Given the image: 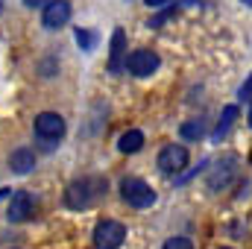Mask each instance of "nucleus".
Instances as JSON below:
<instances>
[{"label":"nucleus","instance_id":"nucleus-8","mask_svg":"<svg viewBox=\"0 0 252 249\" xmlns=\"http://www.w3.org/2000/svg\"><path fill=\"white\" fill-rule=\"evenodd\" d=\"M64 205L73 208V211H82L91 205V187L88 182H73V185L64 190Z\"/></svg>","mask_w":252,"mask_h":249},{"label":"nucleus","instance_id":"nucleus-22","mask_svg":"<svg viewBox=\"0 0 252 249\" xmlns=\"http://www.w3.org/2000/svg\"><path fill=\"white\" fill-rule=\"evenodd\" d=\"M244 3H250V6H252V0H244Z\"/></svg>","mask_w":252,"mask_h":249},{"label":"nucleus","instance_id":"nucleus-21","mask_svg":"<svg viewBox=\"0 0 252 249\" xmlns=\"http://www.w3.org/2000/svg\"><path fill=\"white\" fill-rule=\"evenodd\" d=\"M0 12H3V0H0Z\"/></svg>","mask_w":252,"mask_h":249},{"label":"nucleus","instance_id":"nucleus-9","mask_svg":"<svg viewBox=\"0 0 252 249\" xmlns=\"http://www.w3.org/2000/svg\"><path fill=\"white\" fill-rule=\"evenodd\" d=\"M124 67H126V35H124V30H118V32H115V38H112L109 70H112V73H121Z\"/></svg>","mask_w":252,"mask_h":249},{"label":"nucleus","instance_id":"nucleus-12","mask_svg":"<svg viewBox=\"0 0 252 249\" xmlns=\"http://www.w3.org/2000/svg\"><path fill=\"white\" fill-rule=\"evenodd\" d=\"M235 118H238V106H226V112H223L220 124H217V129H214V141H220V138L229 132V126L235 124Z\"/></svg>","mask_w":252,"mask_h":249},{"label":"nucleus","instance_id":"nucleus-10","mask_svg":"<svg viewBox=\"0 0 252 249\" xmlns=\"http://www.w3.org/2000/svg\"><path fill=\"white\" fill-rule=\"evenodd\" d=\"M32 164H35V156H32V150H15L12 156H9V167H12V173H30L32 170Z\"/></svg>","mask_w":252,"mask_h":249},{"label":"nucleus","instance_id":"nucleus-18","mask_svg":"<svg viewBox=\"0 0 252 249\" xmlns=\"http://www.w3.org/2000/svg\"><path fill=\"white\" fill-rule=\"evenodd\" d=\"M144 3H147V6H153V9H161V6H167L170 0H144Z\"/></svg>","mask_w":252,"mask_h":249},{"label":"nucleus","instance_id":"nucleus-15","mask_svg":"<svg viewBox=\"0 0 252 249\" xmlns=\"http://www.w3.org/2000/svg\"><path fill=\"white\" fill-rule=\"evenodd\" d=\"M76 38H79L82 50H91V47H94V41H97V35H94V32H85V30H76Z\"/></svg>","mask_w":252,"mask_h":249},{"label":"nucleus","instance_id":"nucleus-6","mask_svg":"<svg viewBox=\"0 0 252 249\" xmlns=\"http://www.w3.org/2000/svg\"><path fill=\"white\" fill-rule=\"evenodd\" d=\"M158 64L161 62H158V56L153 50H135V53L126 56V70L135 73V76H150V73L158 70Z\"/></svg>","mask_w":252,"mask_h":249},{"label":"nucleus","instance_id":"nucleus-1","mask_svg":"<svg viewBox=\"0 0 252 249\" xmlns=\"http://www.w3.org/2000/svg\"><path fill=\"white\" fill-rule=\"evenodd\" d=\"M121 196L126 205L132 208H150L156 202V190L147 185L144 179H124L121 182Z\"/></svg>","mask_w":252,"mask_h":249},{"label":"nucleus","instance_id":"nucleus-13","mask_svg":"<svg viewBox=\"0 0 252 249\" xmlns=\"http://www.w3.org/2000/svg\"><path fill=\"white\" fill-rule=\"evenodd\" d=\"M217 170H220V176H211V187H214V190H220V187H223V179H226V182H232V179H235V164H232V161H220V167H217Z\"/></svg>","mask_w":252,"mask_h":249},{"label":"nucleus","instance_id":"nucleus-20","mask_svg":"<svg viewBox=\"0 0 252 249\" xmlns=\"http://www.w3.org/2000/svg\"><path fill=\"white\" fill-rule=\"evenodd\" d=\"M250 126H252V106H250Z\"/></svg>","mask_w":252,"mask_h":249},{"label":"nucleus","instance_id":"nucleus-4","mask_svg":"<svg viewBox=\"0 0 252 249\" xmlns=\"http://www.w3.org/2000/svg\"><path fill=\"white\" fill-rule=\"evenodd\" d=\"M185 167H188V150H185V147L170 144V147H164V150L158 153V170H161V173L173 176V173H182Z\"/></svg>","mask_w":252,"mask_h":249},{"label":"nucleus","instance_id":"nucleus-7","mask_svg":"<svg viewBox=\"0 0 252 249\" xmlns=\"http://www.w3.org/2000/svg\"><path fill=\"white\" fill-rule=\"evenodd\" d=\"M67 18H70V3L67 0H47L44 3L41 21H44L47 30H59L62 24H67Z\"/></svg>","mask_w":252,"mask_h":249},{"label":"nucleus","instance_id":"nucleus-3","mask_svg":"<svg viewBox=\"0 0 252 249\" xmlns=\"http://www.w3.org/2000/svg\"><path fill=\"white\" fill-rule=\"evenodd\" d=\"M35 135H38L47 147H53V144L64 135L62 115H56V112H41V115L35 118Z\"/></svg>","mask_w":252,"mask_h":249},{"label":"nucleus","instance_id":"nucleus-14","mask_svg":"<svg viewBox=\"0 0 252 249\" xmlns=\"http://www.w3.org/2000/svg\"><path fill=\"white\" fill-rule=\"evenodd\" d=\"M179 135H182L185 141H196V138H202V118H196V121H188V124H182Z\"/></svg>","mask_w":252,"mask_h":249},{"label":"nucleus","instance_id":"nucleus-2","mask_svg":"<svg viewBox=\"0 0 252 249\" xmlns=\"http://www.w3.org/2000/svg\"><path fill=\"white\" fill-rule=\"evenodd\" d=\"M126 241V229L118 220H100L94 229V247L97 249H118Z\"/></svg>","mask_w":252,"mask_h":249},{"label":"nucleus","instance_id":"nucleus-19","mask_svg":"<svg viewBox=\"0 0 252 249\" xmlns=\"http://www.w3.org/2000/svg\"><path fill=\"white\" fill-rule=\"evenodd\" d=\"M24 3H27V6H44L47 0H24Z\"/></svg>","mask_w":252,"mask_h":249},{"label":"nucleus","instance_id":"nucleus-5","mask_svg":"<svg viewBox=\"0 0 252 249\" xmlns=\"http://www.w3.org/2000/svg\"><path fill=\"white\" fill-rule=\"evenodd\" d=\"M35 211H38V199H35L32 193H27V190H18V193L12 196V202H9V220H12V223H24V220H30Z\"/></svg>","mask_w":252,"mask_h":249},{"label":"nucleus","instance_id":"nucleus-16","mask_svg":"<svg viewBox=\"0 0 252 249\" xmlns=\"http://www.w3.org/2000/svg\"><path fill=\"white\" fill-rule=\"evenodd\" d=\"M164 249H193V247H190L188 238H170V241L164 244Z\"/></svg>","mask_w":252,"mask_h":249},{"label":"nucleus","instance_id":"nucleus-17","mask_svg":"<svg viewBox=\"0 0 252 249\" xmlns=\"http://www.w3.org/2000/svg\"><path fill=\"white\" fill-rule=\"evenodd\" d=\"M250 97H252V79L244 82V88H241V100H250Z\"/></svg>","mask_w":252,"mask_h":249},{"label":"nucleus","instance_id":"nucleus-11","mask_svg":"<svg viewBox=\"0 0 252 249\" xmlns=\"http://www.w3.org/2000/svg\"><path fill=\"white\" fill-rule=\"evenodd\" d=\"M118 147H121V153H138L144 147V132H138V129L124 132V138L118 141Z\"/></svg>","mask_w":252,"mask_h":249}]
</instances>
